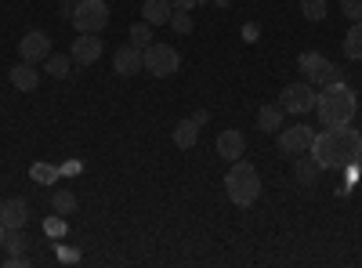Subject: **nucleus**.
Here are the masks:
<instances>
[{
    "label": "nucleus",
    "instance_id": "0eeeda50",
    "mask_svg": "<svg viewBox=\"0 0 362 268\" xmlns=\"http://www.w3.org/2000/svg\"><path fill=\"white\" fill-rule=\"evenodd\" d=\"M279 105L286 112H297V116H305V112H315V91H312V83H286L283 87V95H279Z\"/></svg>",
    "mask_w": 362,
    "mask_h": 268
},
{
    "label": "nucleus",
    "instance_id": "bb28decb",
    "mask_svg": "<svg viewBox=\"0 0 362 268\" xmlns=\"http://www.w3.org/2000/svg\"><path fill=\"white\" fill-rule=\"evenodd\" d=\"M341 11H344L351 22H358V18H362V0H341Z\"/></svg>",
    "mask_w": 362,
    "mask_h": 268
},
{
    "label": "nucleus",
    "instance_id": "f704fd0d",
    "mask_svg": "<svg viewBox=\"0 0 362 268\" xmlns=\"http://www.w3.org/2000/svg\"><path fill=\"white\" fill-rule=\"evenodd\" d=\"M358 131H362V127H358Z\"/></svg>",
    "mask_w": 362,
    "mask_h": 268
},
{
    "label": "nucleus",
    "instance_id": "20e7f679",
    "mask_svg": "<svg viewBox=\"0 0 362 268\" xmlns=\"http://www.w3.org/2000/svg\"><path fill=\"white\" fill-rule=\"evenodd\" d=\"M69 22L76 25V33H102L109 25V4L105 0H76Z\"/></svg>",
    "mask_w": 362,
    "mask_h": 268
},
{
    "label": "nucleus",
    "instance_id": "423d86ee",
    "mask_svg": "<svg viewBox=\"0 0 362 268\" xmlns=\"http://www.w3.org/2000/svg\"><path fill=\"white\" fill-rule=\"evenodd\" d=\"M297 69L305 73L308 83H322V87L341 80V69L329 62L326 54H319V51H305V54H300V58H297Z\"/></svg>",
    "mask_w": 362,
    "mask_h": 268
},
{
    "label": "nucleus",
    "instance_id": "f257e3e1",
    "mask_svg": "<svg viewBox=\"0 0 362 268\" xmlns=\"http://www.w3.org/2000/svg\"><path fill=\"white\" fill-rule=\"evenodd\" d=\"M312 160L322 170H344L351 163H362V131L341 124V127H326L312 138Z\"/></svg>",
    "mask_w": 362,
    "mask_h": 268
},
{
    "label": "nucleus",
    "instance_id": "f3484780",
    "mask_svg": "<svg viewBox=\"0 0 362 268\" xmlns=\"http://www.w3.org/2000/svg\"><path fill=\"white\" fill-rule=\"evenodd\" d=\"M283 116H286L283 105H261V109H257V127H261L264 134L283 131Z\"/></svg>",
    "mask_w": 362,
    "mask_h": 268
},
{
    "label": "nucleus",
    "instance_id": "39448f33",
    "mask_svg": "<svg viewBox=\"0 0 362 268\" xmlns=\"http://www.w3.org/2000/svg\"><path fill=\"white\" fill-rule=\"evenodd\" d=\"M141 69L153 73V76H170L181 69V54L170 44H148L141 51Z\"/></svg>",
    "mask_w": 362,
    "mask_h": 268
},
{
    "label": "nucleus",
    "instance_id": "aec40b11",
    "mask_svg": "<svg viewBox=\"0 0 362 268\" xmlns=\"http://www.w3.org/2000/svg\"><path fill=\"white\" fill-rule=\"evenodd\" d=\"M344 54L355 58V62H362V18L351 22V29H348V37H344Z\"/></svg>",
    "mask_w": 362,
    "mask_h": 268
},
{
    "label": "nucleus",
    "instance_id": "7ed1b4c3",
    "mask_svg": "<svg viewBox=\"0 0 362 268\" xmlns=\"http://www.w3.org/2000/svg\"><path fill=\"white\" fill-rule=\"evenodd\" d=\"M225 192H228V199H232L235 206H250V203L261 196V177H257L254 163L235 160V163L228 167V174H225Z\"/></svg>",
    "mask_w": 362,
    "mask_h": 268
},
{
    "label": "nucleus",
    "instance_id": "ddd939ff",
    "mask_svg": "<svg viewBox=\"0 0 362 268\" xmlns=\"http://www.w3.org/2000/svg\"><path fill=\"white\" fill-rule=\"evenodd\" d=\"M8 76H11V83L18 87V91H37V87H40V69H37V62H25V58H22L18 66L8 69Z\"/></svg>",
    "mask_w": 362,
    "mask_h": 268
},
{
    "label": "nucleus",
    "instance_id": "f03ea898",
    "mask_svg": "<svg viewBox=\"0 0 362 268\" xmlns=\"http://www.w3.org/2000/svg\"><path fill=\"white\" fill-rule=\"evenodd\" d=\"M355 109H358V98L355 91L337 80V83H326L322 91L315 95V112H319V120L322 127H341V124H351L355 120Z\"/></svg>",
    "mask_w": 362,
    "mask_h": 268
},
{
    "label": "nucleus",
    "instance_id": "393cba45",
    "mask_svg": "<svg viewBox=\"0 0 362 268\" xmlns=\"http://www.w3.org/2000/svg\"><path fill=\"white\" fill-rule=\"evenodd\" d=\"M167 25L174 29V33H181V37H189L192 29H196L192 15H189V11H177V8H174V15H170V22H167Z\"/></svg>",
    "mask_w": 362,
    "mask_h": 268
},
{
    "label": "nucleus",
    "instance_id": "6e6552de",
    "mask_svg": "<svg viewBox=\"0 0 362 268\" xmlns=\"http://www.w3.org/2000/svg\"><path fill=\"white\" fill-rule=\"evenodd\" d=\"M312 138H315V131H312V127H305V124H297V127H283V131H279V153H286V156H300V153H308V148H312Z\"/></svg>",
    "mask_w": 362,
    "mask_h": 268
},
{
    "label": "nucleus",
    "instance_id": "1a4fd4ad",
    "mask_svg": "<svg viewBox=\"0 0 362 268\" xmlns=\"http://www.w3.org/2000/svg\"><path fill=\"white\" fill-rule=\"evenodd\" d=\"M18 54L25 58V62H44V58L51 54V37L44 33V29H33V33H25L18 40Z\"/></svg>",
    "mask_w": 362,
    "mask_h": 268
},
{
    "label": "nucleus",
    "instance_id": "6ab92c4d",
    "mask_svg": "<svg viewBox=\"0 0 362 268\" xmlns=\"http://www.w3.org/2000/svg\"><path fill=\"white\" fill-rule=\"evenodd\" d=\"M174 145L177 148H192L196 145V138H199V127H196V120H181L177 127H174Z\"/></svg>",
    "mask_w": 362,
    "mask_h": 268
},
{
    "label": "nucleus",
    "instance_id": "9b49d317",
    "mask_svg": "<svg viewBox=\"0 0 362 268\" xmlns=\"http://www.w3.org/2000/svg\"><path fill=\"white\" fill-rule=\"evenodd\" d=\"M25 221H29V203L22 196H11L0 203V225L4 228H25Z\"/></svg>",
    "mask_w": 362,
    "mask_h": 268
},
{
    "label": "nucleus",
    "instance_id": "4be33fe9",
    "mask_svg": "<svg viewBox=\"0 0 362 268\" xmlns=\"http://www.w3.org/2000/svg\"><path fill=\"white\" fill-rule=\"evenodd\" d=\"M127 37H131V44H134V47H141V51H145L148 44H153V25H148V22L141 18V22H134V25H131V33H127Z\"/></svg>",
    "mask_w": 362,
    "mask_h": 268
},
{
    "label": "nucleus",
    "instance_id": "473e14b6",
    "mask_svg": "<svg viewBox=\"0 0 362 268\" xmlns=\"http://www.w3.org/2000/svg\"><path fill=\"white\" fill-rule=\"evenodd\" d=\"M73 8H76V0H62V15H66V18L73 15Z\"/></svg>",
    "mask_w": 362,
    "mask_h": 268
},
{
    "label": "nucleus",
    "instance_id": "72a5a7b5",
    "mask_svg": "<svg viewBox=\"0 0 362 268\" xmlns=\"http://www.w3.org/2000/svg\"><path fill=\"white\" fill-rule=\"evenodd\" d=\"M4 235H8V228H4V225H0V247H4Z\"/></svg>",
    "mask_w": 362,
    "mask_h": 268
},
{
    "label": "nucleus",
    "instance_id": "9d476101",
    "mask_svg": "<svg viewBox=\"0 0 362 268\" xmlns=\"http://www.w3.org/2000/svg\"><path fill=\"white\" fill-rule=\"evenodd\" d=\"M69 54H73L76 66H95L98 58H102V40H98V33H80V37L73 40Z\"/></svg>",
    "mask_w": 362,
    "mask_h": 268
},
{
    "label": "nucleus",
    "instance_id": "2f4dec72",
    "mask_svg": "<svg viewBox=\"0 0 362 268\" xmlns=\"http://www.w3.org/2000/svg\"><path fill=\"white\" fill-rule=\"evenodd\" d=\"M58 257H62V261H76L80 254H76V250H66V247H62V250H58Z\"/></svg>",
    "mask_w": 362,
    "mask_h": 268
},
{
    "label": "nucleus",
    "instance_id": "2eb2a0df",
    "mask_svg": "<svg viewBox=\"0 0 362 268\" xmlns=\"http://www.w3.org/2000/svg\"><path fill=\"white\" fill-rule=\"evenodd\" d=\"M112 69H116L119 76H134V73H141V47H134V44L119 47L116 58H112Z\"/></svg>",
    "mask_w": 362,
    "mask_h": 268
},
{
    "label": "nucleus",
    "instance_id": "b1692460",
    "mask_svg": "<svg viewBox=\"0 0 362 268\" xmlns=\"http://www.w3.org/2000/svg\"><path fill=\"white\" fill-rule=\"evenodd\" d=\"M58 174H62V167H51V163H33V167H29V177L40 182V185H51Z\"/></svg>",
    "mask_w": 362,
    "mask_h": 268
},
{
    "label": "nucleus",
    "instance_id": "dca6fc26",
    "mask_svg": "<svg viewBox=\"0 0 362 268\" xmlns=\"http://www.w3.org/2000/svg\"><path fill=\"white\" fill-rule=\"evenodd\" d=\"M170 15H174L170 0H145V4H141V18L148 25H163V22H170Z\"/></svg>",
    "mask_w": 362,
    "mask_h": 268
},
{
    "label": "nucleus",
    "instance_id": "4468645a",
    "mask_svg": "<svg viewBox=\"0 0 362 268\" xmlns=\"http://www.w3.org/2000/svg\"><path fill=\"white\" fill-rule=\"evenodd\" d=\"M319 177H322V167H319L312 156L300 153L297 163H293V182H297L300 189H312V185H319Z\"/></svg>",
    "mask_w": 362,
    "mask_h": 268
},
{
    "label": "nucleus",
    "instance_id": "c85d7f7f",
    "mask_svg": "<svg viewBox=\"0 0 362 268\" xmlns=\"http://www.w3.org/2000/svg\"><path fill=\"white\" fill-rule=\"evenodd\" d=\"M170 4H174L177 11H192V8L199 4V0H170Z\"/></svg>",
    "mask_w": 362,
    "mask_h": 268
},
{
    "label": "nucleus",
    "instance_id": "412c9836",
    "mask_svg": "<svg viewBox=\"0 0 362 268\" xmlns=\"http://www.w3.org/2000/svg\"><path fill=\"white\" fill-rule=\"evenodd\" d=\"M51 206H54V214H76V196L69 192V189H58L54 196H51Z\"/></svg>",
    "mask_w": 362,
    "mask_h": 268
},
{
    "label": "nucleus",
    "instance_id": "cd10ccee",
    "mask_svg": "<svg viewBox=\"0 0 362 268\" xmlns=\"http://www.w3.org/2000/svg\"><path fill=\"white\" fill-rule=\"evenodd\" d=\"M44 228H47V235H62V232H66V218H62V214H58V218H47Z\"/></svg>",
    "mask_w": 362,
    "mask_h": 268
},
{
    "label": "nucleus",
    "instance_id": "c756f323",
    "mask_svg": "<svg viewBox=\"0 0 362 268\" xmlns=\"http://www.w3.org/2000/svg\"><path fill=\"white\" fill-rule=\"evenodd\" d=\"M192 120H196V127H203V124H210V112H206V109H196Z\"/></svg>",
    "mask_w": 362,
    "mask_h": 268
},
{
    "label": "nucleus",
    "instance_id": "7c9ffc66",
    "mask_svg": "<svg viewBox=\"0 0 362 268\" xmlns=\"http://www.w3.org/2000/svg\"><path fill=\"white\" fill-rule=\"evenodd\" d=\"M257 33H261V29H257V25H254V22H250V25H247V29H243V37H247V40H250V44H254V40H257Z\"/></svg>",
    "mask_w": 362,
    "mask_h": 268
},
{
    "label": "nucleus",
    "instance_id": "a211bd4d",
    "mask_svg": "<svg viewBox=\"0 0 362 268\" xmlns=\"http://www.w3.org/2000/svg\"><path fill=\"white\" fill-rule=\"evenodd\" d=\"M44 69H47L54 80L69 76V73H73V54H54V51H51V54L44 58Z\"/></svg>",
    "mask_w": 362,
    "mask_h": 268
},
{
    "label": "nucleus",
    "instance_id": "5701e85b",
    "mask_svg": "<svg viewBox=\"0 0 362 268\" xmlns=\"http://www.w3.org/2000/svg\"><path fill=\"white\" fill-rule=\"evenodd\" d=\"M4 247H8L15 257H22V254H25V247H29V235H25L22 228H8V235H4Z\"/></svg>",
    "mask_w": 362,
    "mask_h": 268
},
{
    "label": "nucleus",
    "instance_id": "f8f14e48",
    "mask_svg": "<svg viewBox=\"0 0 362 268\" xmlns=\"http://www.w3.org/2000/svg\"><path fill=\"white\" fill-rule=\"evenodd\" d=\"M243 153H247V138H243V131H221V134H218V156H221V160L235 163Z\"/></svg>",
    "mask_w": 362,
    "mask_h": 268
},
{
    "label": "nucleus",
    "instance_id": "a878e982",
    "mask_svg": "<svg viewBox=\"0 0 362 268\" xmlns=\"http://www.w3.org/2000/svg\"><path fill=\"white\" fill-rule=\"evenodd\" d=\"M300 15L308 22H322L326 18V0H300Z\"/></svg>",
    "mask_w": 362,
    "mask_h": 268
}]
</instances>
